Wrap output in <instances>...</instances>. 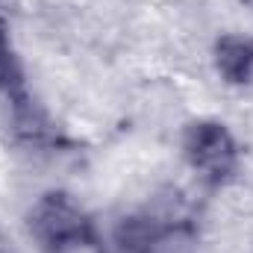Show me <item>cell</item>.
<instances>
[{
    "label": "cell",
    "mask_w": 253,
    "mask_h": 253,
    "mask_svg": "<svg viewBox=\"0 0 253 253\" xmlns=\"http://www.w3.org/2000/svg\"><path fill=\"white\" fill-rule=\"evenodd\" d=\"M27 230L44 253H74L94 242L91 218L65 191H47L33 203L27 215Z\"/></svg>",
    "instance_id": "1"
},
{
    "label": "cell",
    "mask_w": 253,
    "mask_h": 253,
    "mask_svg": "<svg viewBox=\"0 0 253 253\" xmlns=\"http://www.w3.org/2000/svg\"><path fill=\"white\" fill-rule=\"evenodd\" d=\"M183 150L189 165L209 183H227L239 168V144L218 121H194L186 129Z\"/></svg>",
    "instance_id": "2"
},
{
    "label": "cell",
    "mask_w": 253,
    "mask_h": 253,
    "mask_svg": "<svg viewBox=\"0 0 253 253\" xmlns=\"http://www.w3.org/2000/svg\"><path fill=\"white\" fill-rule=\"evenodd\" d=\"M215 68L230 85H253V39L224 36L215 44Z\"/></svg>",
    "instance_id": "3"
},
{
    "label": "cell",
    "mask_w": 253,
    "mask_h": 253,
    "mask_svg": "<svg viewBox=\"0 0 253 253\" xmlns=\"http://www.w3.org/2000/svg\"><path fill=\"white\" fill-rule=\"evenodd\" d=\"M21 88H24L21 71H18V62H15L9 33H6V21H3V12H0V91L9 94V97H18Z\"/></svg>",
    "instance_id": "4"
}]
</instances>
